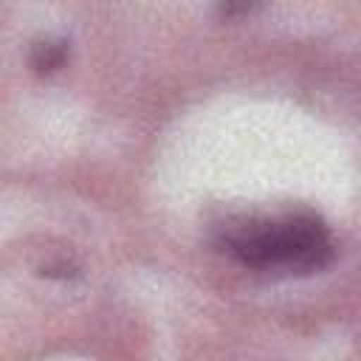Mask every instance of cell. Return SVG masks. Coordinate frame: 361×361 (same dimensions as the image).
Returning a JSON list of instances; mask_svg holds the SVG:
<instances>
[{"label": "cell", "mask_w": 361, "mask_h": 361, "mask_svg": "<svg viewBox=\"0 0 361 361\" xmlns=\"http://www.w3.org/2000/svg\"><path fill=\"white\" fill-rule=\"evenodd\" d=\"M228 251L251 268H282L296 274L319 271L333 257L327 228L310 217L296 214L279 223L248 226L228 240Z\"/></svg>", "instance_id": "1"}, {"label": "cell", "mask_w": 361, "mask_h": 361, "mask_svg": "<svg viewBox=\"0 0 361 361\" xmlns=\"http://www.w3.org/2000/svg\"><path fill=\"white\" fill-rule=\"evenodd\" d=\"M65 54H68V45H65L62 39H45V42H39V45L34 48L31 65H34V71H39V73H51V71H56V68L62 65Z\"/></svg>", "instance_id": "2"}]
</instances>
